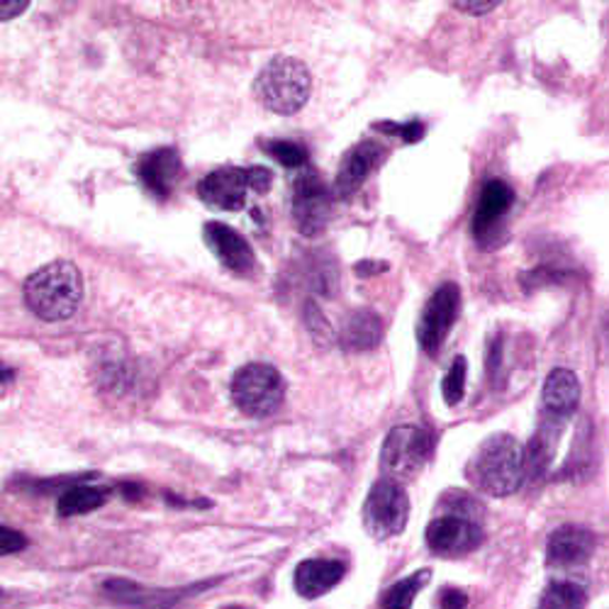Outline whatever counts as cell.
Masks as SVG:
<instances>
[{
    "instance_id": "obj_1",
    "label": "cell",
    "mask_w": 609,
    "mask_h": 609,
    "mask_svg": "<svg viewBox=\"0 0 609 609\" xmlns=\"http://www.w3.org/2000/svg\"><path fill=\"white\" fill-rule=\"evenodd\" d=\"M469 477L477 491L493 497L517 493L527 477V449L510 434L485 439L469 465Z\"/></svg>"
},
{
    "instance_id": "obj_2",
    "label": "cell",
    "mask_w": 609,
    "mask_h": 609,
    "mask_svg": "<svg viewBox=\"0 0 609 609\" xmlns=\"http://www.w3.org/2000/svg\"><path fill=\"white\" fill-rule=\"evenodd\" d=\"M25 303L44 322H64L83 301L81 271L69 261H54L34 271L25 281Z\"/></svg>"
},
{
    "instance_id": "obj_3",
    "label": "cell",
    "mask_w": 609,
    "mask_h": 609,
    "mask_svg": "<svg viewBox=\"0 0 609 609\" xmlns=\"http://www.w3.org/2000/svg\"><path fill=\"white\" fill-rule=\"evenodd\" d=\"M313 93V76L303 62L293 56H273L254 81L256 101L276 115L303 111Z\"/></svg>"
},
{
    "instance_id": "obj_4",
    "label": "cell",
    "mask_w": 609,
    "mask_h": 609,
    "mask_svg": "<svg viewBox=\"0 0 609 609\" xmlns=\"http://www.w3.org/2000/svg\"><path fill=\"white\" fill-rule=\"evenodd\" d=\"M230 392L239 412L254 417V420H264L283 405L285 384L273 366L246 364L234 374Z\"/></svg>"
},
{
    "instance_id": "obj_5",
    "label": "cell",
    "mask_w": 609,
    "mask_h": 609,
    "mask_svg": "<svg viewBox=\"0 0 609 609\" xmlns=\"http://www.w3.org/2000/svg\"><path fill=\"white\" fill-rule=\"evenodd\" d=\"M434 451V437L422 427L400 424L384 441L380 465L392 481H410L420 473Z\"/></svg>"
},
{
    "instance_id": "obj_6",
    "label": "cell",
    "mask_w": 609,
    "mask_h": 609,
    "mask_svg": "<svg viewBox=\"0 0 609 609\" xmlns=\"http://www.w3.org/2000/svg\"><path fill=\"white\" fill-rule=\"evenodd\" d=\"M410 517V500L405 487L392 481V477H384L378 481L364 503V527L374 536V539H390L398 536Z\"/></svg>"
},
{
    "instance_id": "obj_7",
    "label": "cell",
    "mask_w": 609,
    "mask_h": 609,
    "mask_svg": "<svg viewBox=\"0 0 609 609\" xmlns=\"http://www.w3.org/2000/svg\"><path fill=\"white\" fill-rule=\"evenodd\" d=\"M461 309V291L456 283H444L429 297L422 317L417 322V342L424 349V354L434 356L441 344L447 342L453 322L459 317Z\"/></svg>"
},
{
    "instance_id": "obj_8",
    "label": "cell",
    "mask_w": 609,
    "mask_h": 609,
    "mask_svg": "<svg viewBox=\"0 0 609 609\" xmlns=\"http://www.w3.org/2000/svg\"><path fill=\"white\" fill-rule=\"evenodd\" d=\"M293 222L305 237L319 234L329 222L332 196L325 181L315 171H303L295 176L291 193Z\"/></svg>"
},
{
    "instance_id": "obj_9",
    "label": "cell",
    "mask_w": 609,
    "mask_h": 609,
    "mask_svg": "<svg viewBox=\"0 0 609 609\" xmlns=\"http://www.w3.org/2000/svg\"><path fill=\"white\" fill-rule=\"evenodd\" d=\"M424 539L429 552L437 556H463L483 544V529L469 517L444 515L429 524Z\"/></svg>"
},
{
    "instance_id": "obj_10",
    "label": "cell",
    "mask_w": 609,
    "mask_h": 609,
    "mask_svg": "<svg viewBox=\"0 0 609 609\" xmlns=\"http://www.w3.org/2000/svg\"><path fill=\"white\" fill-rule=\"evenodd\" d=\"M249 190H252L249 171L239 169V166H227V169L212 171L198 183L200 200L227 212L242 210L246 206Z\"/></svg>"
},
{
    "instance_id": "obj_11",
    "label": "cell",
    "mask_w": 609,
    "mask_h": 609,
    "mask_svg": "<svg viewBox=\"0 0 609 609\" xmlns=\"http://www.w3.org/2000/svg\"><path fill=\"white\" fill-rule=\"evenodd\" d=\"M580 405V380L570 368H554L544 380L542 390V410L546 417V427L558 429L566 420L576 414Z\"/></svg>"
},
{
    "instance_id": "obj_12",
    "label": "cell",
    "mask_w": 609,
    "mask_h": 609,
    "mask_svg": "<svg viewBox=\"0 0 609 609\" xmlns=\"http://www.w3.org/2000/svg\"><path fill=\"white\" fill-rule=\"evenodd\" d=\"M206 242L227 271L237 273V276H252L256 269V259H254L252 246H249L246 239L237 230H232L230 224L208 222L206 224Z\"/></svg>"
},
{
    "instance_id": "obj_13",
    "label": "cell",
    "mask_w": 609,
    "mask_h": 609,
    "mask_svg": "<svg viewBox=\"0 0 609 609\" xmlns=\"http://www.w3.org/2000/svg\"><path fill=\"white\" fill-rule=\"evenodd\" d=\"M384 157H386V149L380 147L378 141L374 139L358 141L356 147H351L344 154L337 171V181H334V193L339 198H351L356 190L366 183V178L374 174V169Z\"/></svg>"
},
{
    "instance_id": "obj_14",
    "label": "cell",
    "mask_w": 609,
    "mask_h": 609,
    "mask_svg": "<svg viewBox=\"0 0 609 609\" xmlns=\"http://www.w3.org/2000/svg\"><path fill=\"white\" fill-rule=\"evenodd\" d=\"M595 534L578 524L558 527L546 542V560L554 568H576L588 564L595 552Z\"/></svg>"
},
{
    "instance_id": "obj_15",
    "label": "cell",
    "mask_w": 609,
    "mask_h": 609,
    "mask_svg": "<svg viewBox=\"0 0 609 609\" xmlns=\"http://www.w3.org/2000/svg\"><path fill=\"white\" fill-rule=\"evenodd\" d=\"M512 202H515V193H512V188L505 181H497L495 178V181H487L483 186L481 200H477V208L473 214V234L477 242H485V239L493 234L500 220H503L507 210L512 208Z\"/></svg>"
},
{
    "instance_id": "obj_16",
    "label": "cell",
    "mask_w": 609,
    "mask_h": 609,
    "mask_svg": "<svg viewBox=\"0 0 609 609\" xmlns=\"http://www.w3.org/2000/svg\"><path fill=\"white\" fill-rule=\"evenodd\" d=\"M344 573H346V566L342 560L313 558V560H303V564L295 568L293 582L297 595L307 597V600H315V597L337 588L344 578Z\"/></svg>"
},
{
    "instance_id": "obj_17",
    "label": "cell",
    "mask_w": 609,
    "mask_h": 609,
    "mask_svg": "<svg viewBox=\"0 0 609 609\" xmlns=\"http://www.w3.org/2000/svg\"><path fill=\"white\" fill-rule=\"evenodd\" d=\"M178 174H181V159H178L174 149H157L137 164L139 181L157 198H166L171 193Z\"/></svg>"
},
{
    "instance_id": "obj_18",
    "label": "cell",
    "mask_w": 609,
    "mask_h": 609,
    "mask_svg": "<svg viewBox=\"0 0 609 609\" xmlns=\"http://www.w3.org/2000/svg\"><path fill=\"white\" fill-rule=\"evenodd\" d=\"M384 342V319L371 309H354L339 329V346L344 351H371Z\"/></svg>"
},
{
    "instance_id": "obj_19",
    "label": "cell",
    "mask_w": 609,
    "mask_h": 609,
    "mask_svg": "<svg viewBox=\"0 0 609 609\" xmlns=\"http://www.w3.org/2000/svg\"><path fill=\"white\" fill-rule=\"evenodd\" d=\"M105 592L113 597L115 602H123V605H135V607H141V609H171L178 605V600H183V597L188 595V590H181V592H149L145 588H139V585L135 582H127V580H111L105 582Z\"/></svg>"
},
{
    "instance_id": "obj_20",
    "label": "cell",
    "mask_w": 609,
    "mask_h": 609,
    "mask_svg": "<svg viewBox=\"0 0 609 609\" xmlns=\"http://www.w3.org/2000/svg\"><path fill=\"white\" fill-rule=\"evenodd\" d=\"M105 503V493L101 487H91V485H76L69 487V491L59 497V515L62 517H74V515H86V512H93L103 507Z\"/></svg>"
},
{
    "instance_id": "obj_21",
    "label": "cell",
    "mask_w": 609,
    "mask_h": 609,
    "mask_svg": "<svg viewBox=\"0 0 609 609\" xmlns=\"http://www.w3.org/2000/svg\"><path fill=\"white\" fill-rule=\"evenodd\" d=\"M429 578H432V570L422 568V570L412 573L410 578L398 580V582L392 585V588L384 595V609H412L414 597L420 595V590L429 582Z\"/></svg>"
},
{
    "instance_id": "obj_22",
    "label": "cell",
    "mask_w": 609,
    "mask_h": 609,
    "mask_svg": "<svg viewBox=\"0 0 609 609\" xmlns=\"http://www.w3.org/2000/svg\"><path fill=\"white\" fill-rule=\"evenodd\" d=\"M585 602H588V595L580 585L556 580L544 590L539 609H585Z\"/></svg>"
},
{
    "instance_id": "obj_23",
    "label": "cell",
    "mask_w": 609,
    "mask_h": 609,
    "mask_svg": "<svg viewBox=\"0 0 609 609\" xmlns=\"http://www.w3.org/2000/svg\"><path fill=\"white\" fill-rule=\"evenodd\" d=\"M465 371H469V364H465L463 356L453 358L449 374L444 376V384H441V392H444V400L449 408H456L463 400L465 392Z\"/></svg>"
},
{
    "instance_id": "obj_24",
    "label": "cell",
    "mask_w": 609,
    "mask_h": 609,
    "mask_svg": "<svg viewBox=\"0 0 609 609\" xmlns=\"http://www.w3.org/2000/svg\"><path fill=\"white\" fill-rule=\"evenodd\" d=\"M264 149L269 151V157H273L283 166H288V169H301V166H305V161H307L305 149L288 139L264 141Z\"/></svg>"
},
{
    "instance_id": "obj_25",
    "label": "cell",
    "mask_w": 609,
    "mask_h": 609,
    "mask_svg": "<svg viewBox=\"0 0 609 609\" xmlns=\"http://www.w3.org/2000/svg\"><path fill=\"white\" fill-rule=\"evenodd\" d=\"M376 129H384V133L388 135H398L402 137L405 141H420L422 135H424V125L420 123V119H412V123H378Z\"/></svg>"
},
{
    "instance_id": "obj_26",
    "label": "cell",
    "mask_w": 609,
    "mask_h": 609,
    "mask_svg": "<svg viewBox=\"0 0 609 609\" xmlns=\"http://www.w3.org/2000/svg\"><path fill=\"white\" fill-rule=\"evenodd\" d=\"M25 546H28V539L20 532L10 529V527H0V552H3V556L18 554Z\"/></svg>"
},
{
    "instance_id": "obj_27",
    "label": "cell",
    "mask_w": 609,
    "mask_h": 609,
    "mask_svg": "<svg viewBox=\"0 0 609 609\" xmlns=\"http://www.w3.org/2000/svg\"><path fill=\"white\" fill-rule=\"evenodd\" d=\"M246 171H249V183H252L254 193H266L273 183L271 171L264 169V166H252V169H246Z\"/></svg>"
},
{
    "instance_id": "obj_28",
    "label": "cell",
    "mask_w": 609,
    "mask_h": 609,
    "mask_svg": "<svg viewBox=\"0 0 609 609\" xmlns=\"http://www.w3.org/2000/svg\"><path fill=\"white\" fill-rule=\"evenodd\" d=\"M465 607H469V595L456 588H447L439 595V609H465Z\"/></svg>"
},
{
    "instance_id": "obj_29",
    "label": "cell",
    "mask_w": 609,
    "mask_h": 609,
    "mask_svg": "<svg viewBox=\"0 0 609 609\" xmlns=\"http://www.w3.org/2000/svg\"><path fill=\"white\" fill-rule=\"evenodd\" d=\"M453 6L469 15H485V13H493L497 8V3H453Z\"/></svg>"
},
{
    "instance_id": "obj_30",
    "label": "cell",
    "mask_w": 609,
    "mask_h": 609,
    "mask_svg": "<svg viewBox=\"0 0 609 609\" xmlns=\"http://www.w3.org/2000/svg\"><path fill=\"white\" fill-rule=\"evenodd\" d=\"M25 10H28V3H13V0H3V3H0V13H3V20H13L20 13H25Z\"/></svg>"
},
{
    "instance_id": "obj_31",
    "label": "cell",
    "mask_w": 609,
    "mask_h": 609,
    "mask_svg": "<svg viewBox=\"0 0 609 609\" xmlns=\"http://www.w3.org/2000/svg\"><path fill=\"white\" fill-rule=\"evenodd\" d=\"M10 378H13V371H10V366H3V390L10 386Z\"/></svg>"
},
{
    "instance_id": "obj_32",
    "label": "cell",
    "mask_w": 609,
    "mask_h": 609,
    "mask_svg": "<svg viewBox=\"0 0 609 609\" xmlns=\"http://www.w3.org/2000/svg\"><path fill=\"white\" fill-rule=\"evenodd\" d=\"M227 609H242V607H227Z\"/></svg>"
},
{
    "instance_id": "obj_33",
    "label": "cell",
    "mask_w": 609,
    "mask_h": 609,
    "mask_svg": "<svg viewBox=\"0 0 609 609\" xmlns=\"http://www.w3.org/2000/svg\"><path fill=\"white\" fill-rule=\"evenodd\" d=\"M607 337H609V322H607Z\"/></svg>"
}]
</instances>
